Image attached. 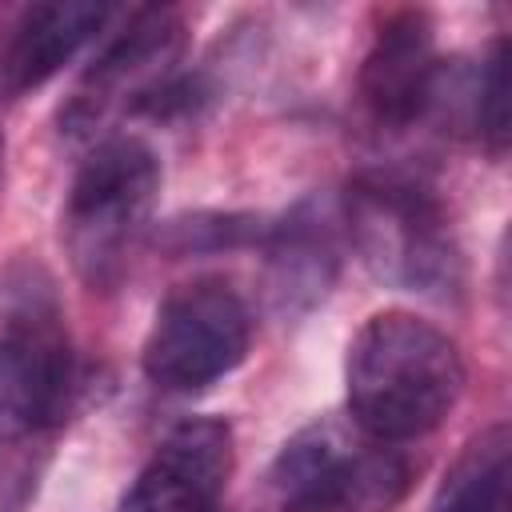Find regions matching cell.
Wrapping results in <instances>:
<instances>
[{"mask_svg":"<svg viewBox=\"0 0 512 512\" xmlns=\"http://www.w3.org/2000/svg\"><path fill=\"white\" fill-rule=\"evenodd\" d=\"M108 20H112V8H104V4H80V0L24 8L20 20L8 28L4 48H0V88L8 96H20L28 88H40L88 40H96Z\"/></svg>","mask_w":512,"mask_h":512,"instance_id":"cell-11","label":"cell"},{"mask_svg":"<svg viewBox=\"0 0 512 512\" xmlns=\"http://www.w3.org/2000/svg\"><path fill=\"white\" fill-rule=\"evenodd\" d=\"M264 292L280 316L312 312L340 272V212L320 200H296L264 228Z\"/></svg>","mask_w":512,"mask_h":512,"instance_id":"cell-10","label":"cell"},{"mask_svg":"<svg viewBox=\"0 0 512 512\" xmlns=\"http://www.w3.org/2000/svg\"><path fill=\"white\" fill-rule=\"evenodd\" d=\"M184 16L176 8H136L128 12L124 28L108 36L96 60L84 68L68 100L60 104V136L72 144H96L112 120L124 112L136 116L156 104V96L180 76L184 56Z\"/></svg>","mask_w":512,"mask_h":512,"instance_id":"cell-6","label":"cell"},{"mask_svg":"<svg viewBox=\"0 0 512 512\" xmlns=\"http://www.w3.org/2000/svg\"><path fill=\"white\" fill-rule=\"evenodd\" d=\"M56 436L0 424V512H28L48 472Z\"/></svg>","mask_w":512,"mask_h":512,"instance_id":"cell-13","label":"cell"},{"mask_svg":"<svg viewBox=\"0 0 512 512\" xmlns=\"http://www.w3.org/2000/svg\"><path fill=\"white\" fill-rule=\"evenodd\" d=\"M408 492V460L352 420L300 428L268 468L272 512H392Z\"/></svg>","mask_w":512,"mask_h":512,"instance_id":"cell-5","label":"cell"},{"mask_svg":"<svg viewBox=\"0 0 512 512\" xmlns=\"http://www.w3.org/2000/svg\"><path fill=\"white\" fill-rule=\"evenodd\" d=\"M428 512H512V436L484 428L444 472Z\"/></svg>","mask_w":512,"mask_h":512,"instance_id":"cell-12","label":"cell"},{"mask_svg":"<svg viewBox=\"0 0 512 512\" xmlns=\"http://www.w3.org/2000/svg\"><path fill=\"white\" fill-rule=\"evenodd\" d=\"M348 420L380 440L400 444L444 424L464 392V356L432 320L388 308L360 324L348 344Z\"/></svg>","mask_w":512,"mask_h":512,"instance_id":"cell-1","label":"cell"},{"mask_svg":"<svg viewBox=\"0 0 512 512\" xmlns=\"http://www.w3.org/2000/svg\"><path fill=\"white\" fill-rule=\"evenodd\" d=\"M156 192L160 160L140 136L112 132L88 148L72 176L60 220L68 260L88 288L108 292L124 276L156 208Z\"/></svg>","mask_w":512,"mask_h":512,"instance_id":"cell-3","label":"cell"},{"mask_svg":"<svg viewBox=\"0 0 512 512\" xmlns=\"http://www.w3.org/2000/svg\"><path fill=\"white\" fill-rule=\"evenodd\" d=\"M80 372L64 308L40 264H12L0 280V424L56 436Z\"/></svg>","mask_w":512,"mask_h":512,"instance_id":"cell-4","label":"cell"},{"mask_svg":"<svg viewBox=\"0 0 512 512\" xmlns=\"http://www.w3.org/2000/svg\"><path fill=\"white\" fill-rule=\"evenodd\" d=\"M440 76H444V60L436 56L432 16L420 8H400L380 20L372 48L360 64L356 88L364 112L380 128L404 132L432 112Z\"/></svg>","mask_w":512,"mask_h":512,"instance_id":"cell-9","label":"cell"},{"mask_svg":"<svg viewBox=\"0 0 512 512\" xmlns=\"http://www.w3.org/2000/svg\"><path fill=\"white\" fill-rule=\"evenodd\" d=\"M236 464L228 420H180L120 496V512H220Z\"/></svg>","mask_w":512,"mask_h":512,"instance_id":"cell-8","label":"cell"},{"mask_svg":"<svg viewBox=\"0 0 512 512\" xmlns=\"http://www.w3.org/2000/svg\"><path fill=\"white\" fill-rule=\"evenodd\" d=\"M248 344L252 312L244 296L220 276H200L160 300L140 364L160 392H200L228 376Z\"/></svg>","mask_w":512,"mask_h":512,"instance_id":"cell-7","label":"cell"},{"mask_svg":"<svg viewBox=\"0 0 512 512\" xmlns=\"http://www.w3.org/2000/svg\"><path fill=\"white\" fill-rule=\"evenodd\" d=\"M468 112H472V128L480 144L492 156H504L508 148V40L504 36L492 40L480 72L472 76Z\"/></svg>","mask_w":512,"mask_h":512,"instance_id":"cell-14","label":"cell"},{"mask_svg":"<svg viewBox=\"0 0 512 512\" xmlns=\"http://www.w3.org/2000/svg\"><path fill=\"white\" fill-rule=\"evenodd\" d=\"M264 240L260 216H236V212H200L188 220H172L164 232V244L180 256L188 252H220V248H244Z\"/></svg>","mask_w":512,"mask_h":512,"instance_id":"cell-15","label":"cell"},{"mask_svg":"<svg viewBox=\"0 0 512 512\" xmlns=\"http://www.w3.org/2000/svg\"><path fill=\"white\" fill-rule=\"evenodd\" d=\"M340 224L368 272L392 288L448 300L464 284V256L436 188L408 168H368L348 184Z\"/></svg>","mask_w":512,"mask_h":512,"instance_id":"cell-2","label":"cell"}]
</instances>
